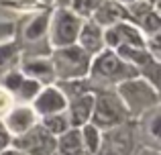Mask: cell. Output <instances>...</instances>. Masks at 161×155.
<instances>
[{
	"label": "cell",
	"mask_w": 161,
	"mask_h": 155,
	"mask_svg": "<svg viewBox=\"0 0 161 155\" xmlns=\"http://www.w3.org/2000/svg\"><path fill=\"white\" fill-rule=\"evenodd\" d=\"M49 61L53 65V74L57 82H69V80L88 78L92 55L86 53L80 45H67V47L51 49Z\"/></svg>",
	"instance_id": "cell-4"
},
{
	"label": "cell",
	"mask_w": 161,
	"mask_h": 155,
	"mask_svg": "<svg viewBox=\"0 0 161 155\" xmlns=\"http://www.w3.org/2000/svg\"><path fill=\"white\" fill-rule=\"evenodd\" d=\"M55 153L57 155H86L80 139V129H69L65 135L55 139Z\"/></svg>",
	"instance_id": "cell-17"
},
{
	"label": "cell",
	"mask_w": 161,
	"mask_h": 155,
	"mask_svg": "<svg viewBox=\"0 0 161 155\" xmlns=\"http://www.w3.org/2000/svg\"><path fill=\"white\" fill-rule=\"evenodd\" d=\"M10 147L23 151L25 155H51L55 151V139L37 123L27 133L12 137Z\"/></svg>",
	"instance_id": "cell-8"
},
{
	"label": "cell",
	"mask_w": 161,
	"mask_h": 155,
	"mask_svg": "<svg viewBox=\"0 0 161 155\" xmlns=\"http://www.w3.org/2000/svg\"><path fill=\"white\" fill-rule=\"evenodd\" d=\"M90 123L100 131H110V129L130 123L129 112L122 100L118 98V94L114 92V88H104V90L94 92V108H92Z\"/></svg>",
	"instance_id": "cell-3"
},
{
	"label": "cell",
	"mask_w": 161,
	"mask_h": 155,
	"mask_svg": "<svg viewBox=\"0 0 161 155\" xmlns=\"http://www.w3.org/2000/svg\"><path fill=\"white\" fill-rule=\"evenodd\" d=\"M39 125L53 137V139H59L61 135H65L67 131L71 129L69 125V119H67V112H57V114H49V116H43L39 119Z\"/></svg>",
	"instance_id": "cell-18"
},
{
	"label": "cell",
	"mask_w": 161,
	"mask_h": 155,
	"mask_svg": "<svg viewBox=\"0 0 161 155\" xmlns=\"http://www.w3.org/2000/svg\"><path fill=\"white\" fill-rule=\"evenodd\" d=\"M29 106L33 108V112H35L39 119H43V116H49V114L63 112L67 108V98L57 88V84H51V86L41 88V92L37 94V98L33 100Z\"/></svg>",
	"instance_id": "cell-10"
},
{
	"label": "cell",
	"mask_w": 161,
	"mask_h": 155,
	"mask_svg": "<svg viewBox=\"0 0 161 155\" xmlns=\"http://www.w3.org/2000/svg\"><path fill=\"white\" fill-rule=\"evenodd\" d=\"M137 76H139L137 69L133 65H129L112 49H104V51L96 53L90 61V72H88V80L94 84L96 90L116 88L120 82Z\"/></svg>",
	"instance_id": "cell-1"
},
{
	"label": "cell",
	"mask_w": 161,
	"mask_h": 155,
	"mask_svg": "<svg viewBox=\"0 0 161 155\" xmlns=\"http://www.w3.org/2000/svg\"><path fill=\"white\" fill-rule=\"evenodd\" d=\"M14 31H16L14 23H0V43L14 39Z\"/></svg>",
	"instance_id": "cell-23"
},
{
	"label": "cell",
	"mask_w": 161,
	"mask_h": 155,
	"mask_svg": "<svg viewBox=\"0 0 161 155\" xmlns=\"http://www.w3.org/2000/svg\"><path fill=\"white\" fill-rule=\"evenodd\" d=\"M92 20L96 25H100L102 29H108L116 23L129 20V12H126V6H122L116 0H102L92 14Z\"/></svg>",
	"instance_id": "cell-15"
},
{
	"label": "cell",
	"mask_w": 161,
	"mask_h": 155,
	"mask_svg": "<svg viewBox=\"0 0 161 155\" xmlns=\"http://www.w3.org/2000/svg\"><path fill=\"white\" fill-rule=\"evenodd\" d=\"M41 84L35 82V80L31 78H25L23 82H20V86L16 88V92L12 94V98H14V104H31L33 100L37 98V94L41 92Z\"/></svg>",
	"instance_id": "cell-20"
},
{
	"label": "cell",
	"mask_w": 161,
	"mask_h": 155,
	"mask_svg": "<svg viewBox=\"0 0 161 155\" xmlns=\"http://www.w3.org/2000/svg\"><path fill=\"white\" fill-rule=\"evenodd\" d=\"M39 123V116L33 112V108L29 104H16L10 112L2 119V125L6 127V131L10 133V137H19L23 133H27L31 127Z\"/></svg>",
	"instance_id": "cell-11"
},
{
	"label": "cell",
	"mask_w": 161,
	"mask_h": 155,
	"mask_svg": "<svg viewBox=\"0 0 161 155\" xmlns=\"http://www.w3.org/2000/svg\"><path fill=\"white\" fill-rule=\"evenodd\" d=\"M14 106H16V104H14V98H12V94H8L4 88H0V120H2Z\"/></svg>",
	"instance_id": "cell-22"
},
{
	"label": "cell",
	"mask_w": 161,
	"mask_h": 155,
	"mask_svg": "<svg viewBox=\"0 0 161 155\" xmlns=\"http://www.w3.org/2000/svg\"><path fill=\"white\" fill-rule=\"evenodd\" d=\"M0 155H25L23 151H19V149H14V147H8L6 151H2Z\"/></svg>",
	"instance_id": "cell-26"
},
{
	"label": "cell",
	"mask_w": 161,
	"mask_h": 155,
	"mask_svg": "<svg viewBox=\"0 0 161 155\" xmlns=\"http://www.w3.org/2000/svg\"><path fill=\"white\" fill-rule=\"evenodd\" d=\"M19 69L23 72L25 78L35 80L41 86H51V84L57 82L53 74V65L49 61V55L47 57H23Z\"/></svg>",
	"instance_id": "cell-12"
},
{
	"label": "cell",
	"mask_w": 161,
	"mask_h": 155,
	"mask_svg": "<svg viewBox=\"0 0 161 155\" xmlns=\"http://www.w3.org/2000/svg\"><path fill=\"white\" fill-rule=\"evenodd\" d=\"M114 92L122 100L130 120L141 119L145 112L159 106V88H155L153 84H149L141 76L120 82L114 88Z\"/></svg>",
	"instance_id": "cell-2"
},
{
	"label": "cell",
	"mask_w": 161,
	"mask_h": 155,
	"mask_svg": "<svg viewBox=\"0 0 161 155\" xmlns=\"http://www.w3.org/2000/svg\"><path fill=\"white\" fill-rule=\"evenodd\" d=\"M75 45H80L86 53H90V55L94 57L96 53H100V51L106 49L104 47V29L100 27V25H96L92 19L84 20L82 27H80Z\"/></svg>",
	"instance_id": "cell-14"
},
{
	"label": "cell",
	"mask_w": 161,
	"mask_h": 155,
	"mask_svg": "<svg viewBox=\"0 0 161 155\" xmlns=\"http://www.w3.org/2000/svg\"><path fill=\"white\" fill-rule=\"evenodd\" d=\"M145 39L147 37L129 20L104 29V47L112 51L118 47H145Z\"/></svg>",
	"instance_id": "cell-9"
},
{
	"label": "cell",
	"mask_w": 161,
	"mask_h": 155,
	"mask_svg": "<svg viewBox=\"0 0 161 155\" xmlns=\"http://www.w3.org/2000/svg\"><path fill=\"white\" fill-rule=\"evenodd\" d=\"M135 155H161V153H159V147H147V145H141Z\"/></svg>",
	"instance_id": "cell-25"
},
{
	"label": "cell",
	"mask_w": 161,
	"mask_h": 155,
	"mask_svg": "<svg viewBox=\"0 0 161 155\" xmlns=\"http://www.w3.org/2000/svg\"><path fill=\"white\" fill-rule=\"evenodd\" d=\"M20 59H23V53H20L19 43H16L14 39L2 41V43H0V80L6 76L8 72L19 68Z\"/></svg>",
	"instance_id": "cell-16"
},
{
	"label": "cell",
	"mask_w": 161,
	"mask_h": 155,
	"mask_svg": "<svg viewBox=\"0 0 161 155\" xmlns=\"http://www.w3.org/2000/svg\"><path fill=\"white\" fill-rule=\"evenodd\" d=\"M51 155H57V153H55V151H53V153H51Z\"/></svg>",
	"instance_id": "cell-28"
},
{
	"label": "cell",
	"mask_w": 161,
	"mask_h": 155,
	"mask_svg": "<svg viewBox=\"0 0 161 155\" xmlns=\"http://www.w3.org/2000/svg\"><path fill=\"white\" fill-rule=\"evenodd\" d=\"M129 65L137 69L141 78H145L149 84L159 88V69H161V59L153 57L145 47H118L114 49Z\"/></svg>",
	"instance_id": "cell-7"
},
{
	"label": "cell",
	"mask_w": 161,
	"mask_h": 155,
	"mask_svg": "<svg viewBox=\"0 0 161 155\" xmlns=\"http://www.w3.org/2000/svg\"><path fill=\"white\" fill-rule=\"evenodd\" d=\"M116 2H120L122 6H130V4H135V2H141V0H116ZM153 2H157V0H153Z\"/></svg>",
	"instance_id": "cell-27"
},
{
	"label": "cell",
	"mask_w": 161,
	"mask_h": 155,
	"mask_svg": "<svg viewBox=\"0 0 161 155\" xmlns=\"http://www.w3.org/2000/svg\"><path fill=\"white\" fill-rule=\"evenodd\" d=\"M100 2H102V0H71L67 8H69L74 14H78L80 19L88 20V19H92V14H94V10L98 8Z\"/></svg>",
	"instance_id": "cell-21"
},
{
	"label": "cell",
	"mask_w": 161,
	"mask_h": 155,
	"mask_svg": "<svg viewBox=\"0 0 161 155\" xmlns=\"http://www.w3.org/2000/svg\"><path fill=\"white\" fill-rule=\"evenodd\" d=\"M80 139H82V147L86 155H96L100 145H102V131L96 129L92 123H88L80 127Z\"/></svg>",
	"instance_id": "cell-19"
},
{
	"label": "cell",
	"mask_w": 161,
	"mask_h": 155,
	"mask_svg": "<svg viewBox=\"0 0 161 155\" xmlns=\"http://www.w3.org/2000/svg\"><path fill=\"white\" fill-rule=\"evenodd\" d=\"M10 143H12V137H10V133L6 131V127L2 125V120H0V153L6 151V149L10 147Z\"/></svg>",
	"instance_id": "cell-24"
},
{
	"label": "cell",
	"mask_w": 161,
	"mask_h": 155,
	"mask_svg": "<svg viewBox=\"0 0 161 155\" xmlns=\"http://www.w3.org/2000/svg\"><path fill=\"white\" fill-rule=\"evenodd\" d=\"M141 147V137H139L137 123L122 125V127L102 131V145L96 155H135Z\"/></svg>",
	"instance_id": "cell-6"
},
{
	"label": "cell",
	"mask_w": 161,
	"mask_h": 155,
	"mask_svg": "<svg viewBox=\"0 0 161 155\" xmlns=\"http://www.w3.org/2000/svg\"><path fill=\"white\" fill-rule=\"evenodd\" d=\"M82 23H84V19H80L78 14H74L67 6L55 8L51 12L49 33H47V41H49V45H51V49L75 45Z\"/></svg>",
	"instance_id": "cell-5"
},
{
	"label": "cell",
	"mask_w": 161,
	"mask_h": 155,
	"mask_svg": "<svg viewBox=\"0 0 161 155\" xmlns=\"http://www.w3.org/2000/svg\"><path fill=\"white\" fill-rule=\"evenodd\" d=\"M92 108H94V92H86L75 98L67 100V119H69L71 129H80L90 123L92 119Z\"/></svg>",
	"instance_id": "cell-13"
}]
</instances>
